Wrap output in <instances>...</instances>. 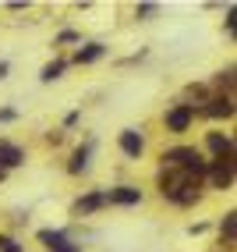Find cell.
<instances>
[{"instance_id": "1", "label": "cell", "mask_w": 237, "mask_h": 252, "mask_svg": "<svg viewBox=\"0 0 237 252\" xmlns=\"http://www.w3.org/2000/svg\"><path fill=\"white\" fill-rule=\"evenodd\" d=\"M209 171V181H212V189H230L234 185V163L227 160H219V163H212V167H206Z\"/></svg>"}, {"instance_id": "2", "label": "cell", "mask_w": 237, "mask_h": 252, "mask_svg": "<svg viewBox=\"0 0 237 252\" xmlns=\"http://www.w3.org/2000/svg\"><path fill=\"white\" fill-rule=\"evenodd\" d=\"M191 117H195V107H174L170 114H166V128L170 131H188V125H191Z\"/></svg>"}, {"instance_id": "3", "label": "cell", "mask_w": 237, "mask_h": 252, "mask_svg": "<svg viewBox=\"0 0 237 252\" xmlns=\"http://www.w3.org/2000/svg\"><path fill=\"white\" fill-rule=\"evenodd\" d=\"M121 149H124V153L128 157H138L142 153V135H138V131H121Z\"/></svg>"}, {"instance_id": "4", "label": "cell", "mask_w": 237, "mask_h": 252, "mask_svg": "<svg viewBox=\"0 0 237 252\" xmlns=\"http://www.w3.org/2000/svg\"><path fill=\"white\" fill-rule=\"evenodd\" d=\"M106 199H110V203H121V206H134V203L142 199V192H138V189H113Z\"/></svg>"}, {"instance_id": "5", "label": "cell", "mask_w": 237, "mask_h": 252, "mask_svg": "<svg viewBox=\"0 0 237 252\" xmlns=\"http://www.w3.org/2000/svg\"><path fill=\"white\" fill-rule=\"evenodd\" d=\"M14 163H22V149L18 146H11V142H0V167H14Z\"/></svg>"}, {"instance_id": "6", "label": "cell", "mask_w": 237, "mask_h": 252, "mask_svg": "<svg viewBox=\"0 0 237 252\" xmlns=\"http://www.w3.org/2000/svg\"><path fill=\"white\" fill-rule=\"evenodd\" d=\"M209 149H212V153H219V157H223V153L230 157V153H234V142H230L227 135H216V131H212V135H209Z\"/></svg>"}, {"instance_id": "7", "label": "cell", "mask_w": 237, "mask_h": 252, "mask_svg": "<svg viewBox=\"0 0 237 252\" xmlns=\"http://www.w3.org/2000/svg\"><path fill=\"white\" fill-rule=\"evenodd\" d=\"M206 114L209 117H230L234 114V103H230V99H212V103L206 107Z\"/></svg>"}, {"instance_id": "8", "label": "cell", "mask_w": 237, "mask_h": 252, "mask_svg": "<svg viewBox=\"0 0 237 252\" xmlns=\"http://www.w3.org/2000/svg\"><path fill=\"white\" fill-rule=\"evenodd\" d=\"M106 203V195H99V192H92V195H85V199H78V213H89V210H96V206H103Z\"/></svg>"}, {"instance_id": "9", "label": "cell", "mask_w": 237, "mask_h": 252, "mask_svg": "<svg viewBox=\"0 0 237 252\" xmlns=\"http://www.w3.org/2000/svg\"><path fill=\"white\" fill-rule=\"evenodd\" d=\"M99 54H103V46H99V43H89L85 50H78V64H89V61H96Z\"/></svg>"}, {"instance_id": "10", "label": "cell", "mask_w": 237, "mask_h": 252, "mask_svg": "<svg viewBox=\"0 0 237 252\" xmlns=\"http://www.w3.org/2000/svg\"><path fill=\"white\" fill-rule=\"evenodd\" d=\"M39 242H43V245H46L50 252H53V249H57V245L64 242V234H60V231H39Z\"/></svg>"}, {"instance_id": "11", "label": "cell", "mask_w": 237, "mask_h": 252, "mask_svg": "<svg viewBox=\"0 0 237 252\" xmlns=\"http://www.w3.org/2000/svg\"><path fill=\"white\" fill-rule=\"evenodd\" d=\"M85 160H89V149H78V153L71 157V171H75V174L85 171Z\"/></svg>"}, {"instance_id": "12", "label": "cell", "mask_w": 237, "mask_h": 252, "mask_svg": "<svg viewBox=\"0 0 237 252\" xmlns=\"http://www.w3.org/2000/svg\"><path fill=\"white\" fill-rule=\"evenodd\" d=\"M60 71H64V64H60V61H53V64H46V68H43V82H53V78H57Z\"/></svg>"}, {"instance_id": "13", "label": "cell", "mask_w": 237, "mask_h": 252, "mask_svg": "<svg viewBox=\"0 0 237 252\" xmlns=\"http://www.w3.org/2000/svg\"><path fill=\"white\" fill-rule=\"evenodd\" d=\"M234 227H237L234 213H227V220H223V234H227V242H234Z\"/></svg>"}, {"instance_id": "14", "label": "cell", "mask_w": 237, "mask_h": 252, "mask_svg": "<svg viewBox=\"0 0 237 252\" xmlns=\"http://www.w3.org/2000/svg\"><path fill=\"white\" fill-rule=\"evenodd\" d=\"M53 252H81V245H75V242H67V238H64V242H60Z\"/></svg>"}, {"instance_id": "15", "label": "cell", "mask_w": 237, "mask_h": 252, "mask_svg": "<svg viewBox=\"0 0 237 252\" xmlns=\"http://www.w3.org/2000/svg\"><path fill=\"white\" fill-rule=\"evenodd\" d=\"M4 252H22V249H18V245H14V242L7 238V242H4Z\"/></svg>"}, {"instance_id": "16", "label": "cell", "mask_w": 237, "mask_h": 252, "mask_svg": "<svg viewBox=\"0 0 237 252\" xmlns=\"http://www.w3.org/2000/svg\"><path fill=\"white\" fill-rule=\"evenodd\" d=\"M4 75H7V64H4V61H0V78H4Z\"/></svg>"}, {"instance_id": "17", "label": "cell", "mask_w": 237, "mask_h": 252, "mask_svg": "<svg viewBox=\"0 0 237 252\" xmlns=\"http://www.w3.org/2000/svg\"><path fill=\"white\" fill-rule=\"evenodd\" d=\"M4 174H7V171H4V167H0V181H4Z\"/></svg>"}]
</instances>
